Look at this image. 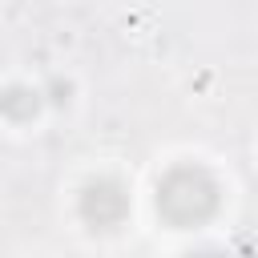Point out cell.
I'll return each instance as SVG.
<instances>
[{"label":"cell","instance_id":"cell-1","mask_svg":"<svg viewBox=\"0 0 258 258\" xmlns=\"http://www.w3.org/2000/svg\"><path fill=\"white\" fill-rule=\"evenodd\" d=\"M222 206V185L206 165H173L157 181V214L173 230L206 226Z\"/></svg>","mask_w":258,"mask_h":258},{"label":"cell","instance_id":"cell-2","mask_svg":"<svg viewBox=\"0 0 258 258\" xmlns=\"http://www.w3.org/2000/svg\"><path fill=\"white\" fill-rule=\"evenodd\" d=\"M81 218L89 230H117L129 214V194L117 177H97L81 189V202H77Z\"/></svg>","mask_w":258,"mask_h":258},{"label":"cell","instance_id":"cell-3","mask_svg":"<svg viewBox=\"0 0 258 258\" xmlns=\"http://www.w3.org/2000/svg\"><path fill=\"white\" fill-rule=\"evenodd\" d=\"M36 109H40V93H32V89H24V85L4 89V97H0V113H4L8 121H32Z\"/></svg>","mask_w":258,"mask_h":258},{"label":"cell","instance_id":"cell-4","mask_svg":"<svg viewBox=\"0 0 258 258\" xmlns=\"http://www.w3.org/2000/svg\"><path fill=\"white\" fill-rule=\"evenodd\" d=\"M48 93H52V97H48L52 105H64V101H69V93H73V85H69V81H52V85H48Z\"/></svg>","mask_w":258,"mask_h":258},{"label":"cell","instance_id":"cell-5","mask_svg":"<svg viewBox=\"0 0 258 258\" xmlns=\"http://www.w3.org/2000/svg\"><path fill=\"white\" fill-rule=\"evenodd\" d=\"M181 258H226L222 250H189V254H181Z\"/></svg>","mask_w":258,"mask_h":258}]
</instances>
